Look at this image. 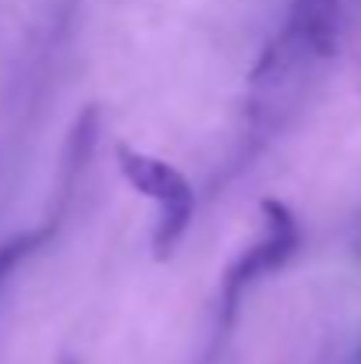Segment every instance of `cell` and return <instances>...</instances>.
<instances>
[{"label": "cell", "instance_id": "7a4b0ae2", "mask_svg": "<svg viewBox=\"0 0 361 364\" xmlns=\"http://www.w3.org/2000/svg\"><path fill=\"white\" fill-rule=\"evenodd\" d=\"M340 43V0H294L287 14V28L269 50L262 75H294L308 60L333 57Z\"/></svg>", "mask_w": 361, "mask_h": 364}, {"label": "cell", "instance_id": "3957f363", "mask_svg": "<svg viewBox=\"0 0 361 364\" xmlns=\"http://www.w3.org/2000/svg\"><path fill=\"white\" fill-rule=\"evenodd\" d=\"M294 247H298V227H294L291 213H287L280 202H266V234H262V241L255 244L238 265L227 272V283H224L227 311L238 308L241 290H244L251 279H258V276H266L269 269L283 265Z\"/></svg>", "mask_w": 361, "mask_h": 364}, {"label": "cell", "instance_id": "5b68a950", "mask_svg": "<svg viewBox=\"0 0 361 364\" xmlns=\"http://www.w3.org/2000/svg\"><path fill=\"white\" fill-rule=\"evenodd\" d=\"M64 364H75V361H64Z\"/></svg>", "mask_w": 361, "mask_h": 364}, {"label": "cell", "instance_id": "277c9868", "mask_svg": "<svg viewBox=\"0 0 361 364\" xmlns=\"http://www.w3.org/2000/svg\"><path fill=\"white\" fill-rule=\"evenodd\" d=\"M50 237V223L46 227H39V230H28V234H18L14 241L0 244V290H4V283L14 276V269L39 247V244Z\"/></svg>", "mask_w": 361, "mask_h": 364}, {"label": "cell", "instance_id": "6da1fadb", "mask_svg": "<svg viewBox=\"0 0 361 364\" xmlns=\"http://www.w3.org/2000/svg\"><path fill=\"white\" fill-rule=\"evenodd\" d=\"M117 166L124 181L156 205V230H152L156 251L159 255L174 251V244L184 237V230L195 216L192 184L170 163H163V159H156L142 149H131V145H117Z\"/></svg>", "mask_w": 361, "mask_h": 364}]
</instances>
